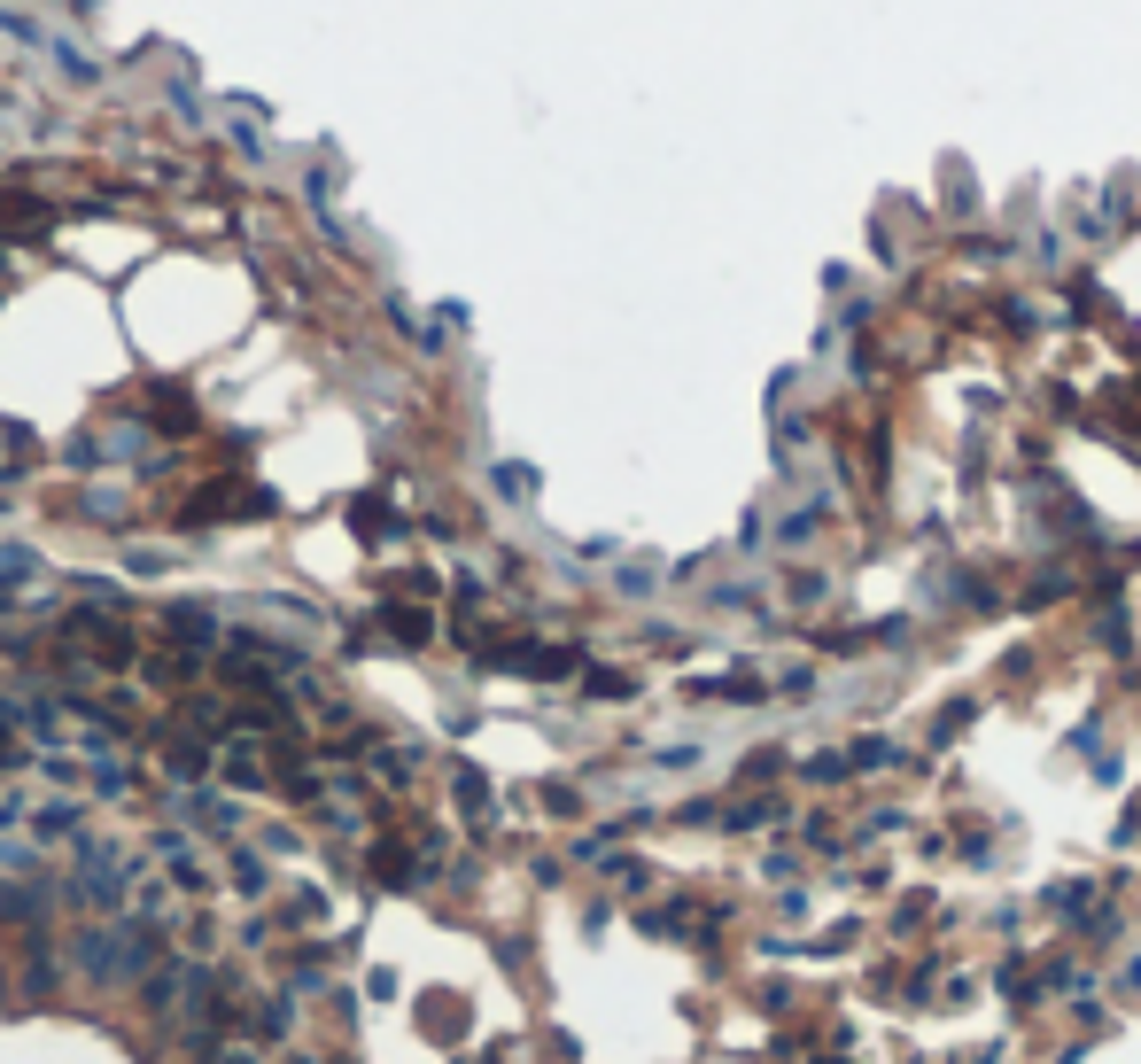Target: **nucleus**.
<instances>
[{
    "label": "nucleus",
    "instance_id": "1",
    "mask_svg": "<svg viewBox=\"0 0 1141 1064\" xmlns=\"http://www.w3.org/2000/svg\"><path fill=\"white\" fill-rule=\"evenodd\" d=\"M886 761H901V746H886V738H863V746H854V769H886Z\"/></svg>",
    "mask_w": 1141,
    "mask_h": 1064
},
{
    "label": "nucleus",
    "instance_id": "2",
    "mask_svg": "<svg viewBox=\"0 0 1141 1064\" xmlns=\"http://www.w3.org/2000/svg\"><path fill=\"white\" fill-rule=\"evenodd\" d=\"M800 769H807V777H815V784H838V777H846V769H854V761H838V754H815V761H800Z\"/></svg>",
    "mask_w": 1141,
    "mask_h": 1064
},
{
    "label": "nucleus",
    "instance_id": "3",
    "mask_svg": "<svg viewBox=\"0 0 1141 1064\" xmlns=\"http://www.w3.org/2000/svg\"><path fill=\"white\" fill-rule=\"evenodd\" d=\"M1048 901H1056V909H1087V878H1064Z\"/></svg>",
    "mask_w": 1141,
    "mask_h": 1064
},
{
    "label": "nucleus",
    "instance_id": "4",
    "mask_svg": "<svg viewBox=\"0 0 1141 1064\" xmlns=\"http://www.w3.org/2000/svg\"><path fill=\"white\" fill-rule=\"evenodd\" d=\"M986 1064H1002V1056H986Z\"/></svg>",
    "mask_w": 1141,
    "mask_h": 1064
}]
</instances>
